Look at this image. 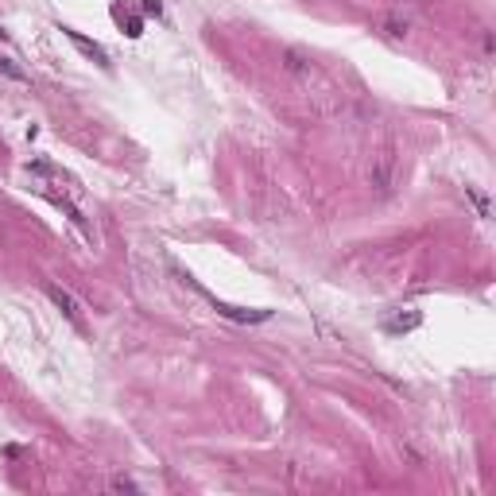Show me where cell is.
I'll list each match as a JSON object with an SVG mask.
<instances>
[{
  "instance_id": "cell-1",
  "label": "cell",
  "mask_w": 496,
  "mask_h": 496,
  "mask_svg": "<svg viewBox=\"0 0 496 496\" xmlns=\"http://www.w3.org/2000/svg\"><path fill=\"white\" fill-rule=\"evenodd\" d=\"M284 70L307 89V97H330V101H338V86H333V82L318 70L314 58H307L303 51H295V47L284 51Z\"/></svg>"
},
{
  "instance_id": "cell-2",
  "label": "cell",
  "mask_w": 496,
  "mask_h": 496,
  "mask_svg": "<svg viewBox=\"0 0 496 496\" xmlns=\"http://www.w3.org/2000/svg\"><path fill=\"white\" fill-rule=\"evenodd\" d=\"M47 299L55 303V307L63 310V314L70 318V322L78 326V330H86V307H82V303L74 299V295L66 291V287H58V284H47Z\"/></svg>"
},
{
  "instance_id": "cell-3",
  "label": "cell",
  "mask_w": 496,
  "mask_h": 496,
  "mask_svg": "<svg viewBox=\"0 0 496 496\" xmlns=\"http://www.w3.org/2000/svg\"><path fill=\"white\" fill-rule=\"evenodd\" d=\"M63 35H66V39H70V43H74V47H78V51H82V55H86V58H94V63H101V66H109V55H105V47H101V43H94V39H86V35H82V32H74V27H63Z\"/></svg>"
},
{
  "instance_id": "cell-4",
  "label": "cell",
  "mask_w": 496,
  "mask_h": 496,
  "mask_svg": "<svg viewBox=\"0 0 496 496\" xmlns=\"http://www.w3.org/2000/svg\"><path fill=\"white\" fill-rule=\"evenodd\" d=\"M210 307L217 310L221 318H233V322H264V318H268V310H244V307H229V303H221V299H210Z\"/></svg>"
},
{
  "instance_id": "cell-5",
  "label": "cell",
  "mask_w": 496,
  "mask_h": 496,
  "mask_svg": "<svg viewBox=\"0 0 496 496\" xmlns=\"http://www.w3.org/2000/svg\"><path fill=\"white\" fill-rule=\"evenodd\" d=\"M384 27H388V35H392V39H407L411 20H407V16H400V12H392V16H384Z\"/></svg>"
},
{
  "instance_id": "cell-6",
  "label": "cell",
  "mask_w": 496,
  "mask_h": 496,
  "mask_svg": "<svg viewBox=\"0 0 496 496\" xmlns=\"http://www.w3.org/2000/svg\"><path fill=\"white\" fill-rule=\"evenodd\" d=\"M0 74H4V78H12V82H27L24 66H20L16 58H8V55H0Z\"/></svg>"
},
{
  "instance_id": "cell-7",
  "label": "cell",
  "mask_w": 496,
  "mask_h": 496,
  "mask_svg": "<svg viewBox=\"0 0 496 496\" xmlns=\"http://www.w3.org/2000/svg\"><path fill=\"white\" fill-rule=\"evenodd\" d=\"M109 488H125V492H136V481L132 477H113Z\"/></svg>"
},
{
  "instance_id": "cell-8",
  "label": "cell",
  "mask_w": 496,
  "mask_h": 496,
  "mask_svg": "<svg viewBox=\"0 0 496 496\" xmlns=\"http://www.w3.org/2000/svg\"><path fill=\"white\" fill-rule=\"evenodd\" d=\"M411 326H419V314H407V318H395L392 330H411Z\"/></svg>"
},
{
  "instance_id": "cell-9",
  "label": "cell",
  "mask_w": 496,
  "mask_h": 496,
  "mask_svg": "<svg viewBox=\"0 0 496 496\" xmlns=\"http://www.w3.org/2000/svg\"><path fill=\"white\" fill-rule=\"evenodd\" d=\"M144 12H159V0H144Z\"/></svg>"
},
{
  "instance_id": "cell-10",
  "label": "cell",
  "mask_w": 496,
  "mask_h": 496,
  "mask_svg": "<svg viewBox=\"0 0 496 496\" xmlns=\"http://www.w3.org/2000/svg\"><path fill=\"white\" fill-rule=\"evenodd\" d=\"M395 4H431V0H395Z\"/></svg>"
}]
</instances>
